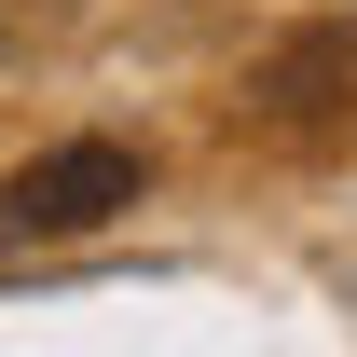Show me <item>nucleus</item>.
Listing matches in <instances>:
<instances>
[{
  "mask_svg": "<svg viewBox=\"0 0 357 357\" xmlns=\"http://www.w3.org/2000/svg\"><path fill=\"white\" fill-rule=\"evenodd\" d=\"M124 206H137V151L124 137H55V151H28L0 178V248H69V234L124 220Z\"/></svg>",
  "mask_w": 357,
  "mask_h": 357,
  "instance_id": "obj_1",
  "label": "nucleus"
},
{
  "mask_svg": "<svg viewBox=\"0 0 357 357\" xmlns=\"http://www.w3.org/2000/svg\"><path fill=\"white\" fill-rule=\"evenodd\" d=\"M248 124L275 151H330L357 137V28H303V42H275L248 69Z\"/></svg>",
  "mask_w": 357,
  "mask_h": 357,
  "instance_id": "obj_2",
  "label": "nucleus"
}]
</instances>
